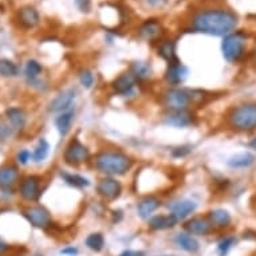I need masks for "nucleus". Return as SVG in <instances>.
<instances>
[{"mask_svg":"<svg viewBox=\"0 0 256 256\" xmlns=\"http://www.w3.org/2000/svg\"><path fill=\"white\" fill-rule=\"evenodd\" d=\"M238 26V16L224 8H211L200 11L192 19V27L197 33L212 37H227Z\"/></svg>","mask_w":256,"mask_h":256,"instance_id":"nucleus-1","label":"nucleus"},{"mask_svg":"<svg viewBox=\"0 0 256 256\" xmlns=\"http://www.w3.org/2000/svg\"><path fill=\"white\" fill-rule=\"evenodd\" d=\"M94 165L106 176H122L130 171L133 161L121 150H102L95 156Z\"/></svg>","mask_w":256,"mask_h":256,"instance_id":"nucleus-2","label":"nucleus"},{"mask_svg":"<svg viewBox=\"0 0 256 256\" xmlns=\"http://www.w3.org/2000/svg\"><path fill=\"white\" fill-rule=\"evenodd\" d=\"M228 125L238 131L256 129V102L240 103L228 114Z\"/></svg>","mask_w":256,"mask_h":256,"instance_id":"nucleus-3","label":"nucleus"},{"mask_svg":"<svg viewBox=\"0 0 256 256\" xmlns=\"http://www.w3.org/2000/svg\"><path fill=\"white\" fill-rule=\"evenodd\" d=\"M201 97V93L186 88H169L163 94V103L171 112L188 110L191 105L196 103V98Z\"/></svg>","mask_w":256,"mask_h":256,"instance_id":"nucleus-4","label":"nucleus"},{"mask_svg":"<svg viewBox=\"0 0 256 256\" xmlns=\"http://www.w3.org/2000/svg\"><path fill=\"white\" fill-rule=\"evenodd\" d=\"M224 59L229 63H236L246 52V35L242 33H231L224 37L221 42Z\"/></svg>","mask_w":256,"mask_h":256,"instance_id":"nucleus-5","label":"nucleus"},{"mask_svg":"<svg viewBox=\"0 0 256 256\" xmlns=\"http://www.w3.org/2000/svg\"><path fill=\"white\" fill-rule=\"evenodd\" d=\"M88 157H90V150L78 138L71 140L69 145L66 146L65 153H63L65 163L71 165V167H77V165L86 163Z\"/></svg>","mask_w":256,"mask_h":256,"instance_id":"nucleus-6","label":"nucleus"},{"mask_svg":"<svg viewBox=\"0 0 256 256\" xmlns=\"http://www.w3.org/2000/svg\"><path fill=\"white\" fill-rule=\"evenodd\" d=\"M26 219L37 228H47L51 225V216L42 207H30L24 211Z\"/></svg>","mask_w":256,"mask_h":256,"instance_id":"nucleus-7","label":"nucleus"},{"mask_svg":"<svg viewBox=\"0 0 256 256\" xmlns=\"http://www.w3.org/2000/svg\"><path fill=\"white\" fill-rule=\"evenodd\" d=\"M75 99V90L67 88L65 91H62L52 99L48 105V112L50 113H63L70 110L71 105Z\"/></svg>","mask_w":256,"mask_h":256,"instance_id":"nucleus-8","label":"nucleus"},{"mask_svg":"<svg viewBox=\"0 0 256 256\" xmlns=\"http://www.w3.org/2000/svg\"><path fill=\"white\" fill-rule=\"evenodd\" d=\"M97 192L98 195L102 196L103 199L114 200V199H117L118 196L121 195L122 186L120 181H117L112 177H106V178H102L101 181L98 182Z\"/></svg>","mask_w":256,"mask_h":256,"instance_id":"nucleus-9","label":"nucleus"},{"mask_svg":"<svg viewBox=\"0 0 256 256\" xmlns=\"http://www.w3.org/2000/svg\"><path fill=\"white\" fill-rule=\"evenodd\" d=\"M19 192H20V195H22V197H23L24 200H37L38 197H39V195H41V181H39V177H26L23 181L20 182Z\"/></svg>","mask_w":256,"mask_h":256,"instance_id":"nucleus-10","label":"nucleus"},{"mask_svg":"<svg viewBox=\"0 0 256 256\" xmlns=\"http://www.w3.org/2000/svg\"><path fill=\"white\" fill-rule=\"evenodd\" d=\"M195 122V116L189 110H176L169 112L165 116V124L174 128H186Z\"/></svg>","mask_w":256,"mask_h":256,"instance_id":"nucleus-11","label":"nucleus"},{"mask_svg":"<svg viewBox=\"0 0 256 256\" xmlns=\"http://www.w3.org/2000/svg\"><path fill=\"white\" fill-rule=\"evenodd\" d=\"M186 78H188V69L185 66L181 65L178 61L169 63L168 70L165 73V80L169 85H173V86L181 85L185 82Z\"/></svg>","mask_w":256,"mask_h":256,"instance_id":"nucleus-12","label":"nucleus"},{"mask_svg":"<svg viewBox=\"0 0 256 256\" xmlns=\"http://www.w3.org/2000/svg\"><path fill=\"white\" fill-rule=\"evenodd\" d=\"M135 82L137 81L131 77L130 73H125V74H121L120 77H117L114 82H113V88L118 95H122V97H126L129 94L133 93L134 90Z\"/></svg>","mask_w":256,"mask_h":256,"instance_id":"nucleus-13","label":"nucleus"},{"mask_svg":"<svg viewBox=\"0 0 256 256\" xmlns=\"http://www.w3.org/2000/svg\"><path fill=\"white\" fill-rule=\"evenodd\" d=\"M169 208H171V214L176 217L177 221H181L195 212L196 203L192 200H180L169 205Z\"/></svg>","mask_w":256,"mask_h":256,"instance_id":"nucleus-14","label":"nucleus"},{"mask_svg":"<svg viewBox=\"0 0 256 256\" xmlns=\"http://www.w3.org/2000/svg\"><path fill=\"white\" fill-rule=\"evenodd\" d=\"M185 229L191 235L205 236V235H208L211 232L212 224H211L210 220L204 219V217H195V219L189 220L185 224Z\"/></svg>","mask_w":256,"mask_h":256,"instance_id":"nucleus-15","label":"nucleus"},{"mask_svg":"<svg viewBox=\"0 0 256 256\" xmlns=\"http://www.w3.org/2000/svg\"><path fill=\"white\" fill-rule=\"evenodd\" d=\"M161 31H163L161 24L156 19H150V20H146L145 23H142V26L138 30V35L145 41H154L161 35Z\"/></svg>","mask_w":256,"mask_h":256,"instance_id":"nucleus-16","label":"nucleus"},{"mask_svg":"<svg viewBox=\"0 0 256 256\" xmlns=\"http://www.w3.org/2000/svg\"><path fill=\"white\" fill-rule=\"evenodd\" d=\"M254 163H255V156L250 152H242V153L235 154L227 161L229 168L232 169H247L252 167Z\"/></svg>","mask_w":256,"mask_h":256,"instance_id":"nucleus-17","label":"nucleus"},{"mask_svg":"<svg viewBox=\"0 0 256 256\" xmlns=\"http://www.w3.org/2000/svg\"><path fill=\"white\" fill-rule=\"evenodd\" d=\"M161 205V201L154 197V196H148L138 203V207H137V211H138V214H140L142 219H149V216L153 213L154 211H157Z\"/></svg>","mask_w":256,"mask_h":256,"instance_id":"nucleus-18","label":"nucleus"},{"mask_svg":"<svg viewBox=\"0 0 256 256\" xmlns=\"http://www.w3.org/2000/svg\"><path fill=\"white\" fill-rule=\"evenodd\" d=\"M19 22L23 24L24 27L33 28L39 23V14L31 5L23 7L19 11Z\"/></svg>","mask_w":256,"mask_h":256,"instance_id":"nucleus-19","label":"nucleus"},{"mask_svg":"<svg viewBox=\"0 0 256 256\" xmlns=\"http://www.w3.org/2000/svg\"><path fill=\"white\" fill-rule=\"evenodd\" d=\"M210 221L212 225L217 227V228H225V227H228L229 224H231L232 217H231V213L227 210L217 208V210H213L210 212Z\"/></svg>","mask_w":256,"mask_h":256,"instance_id":"nucleus-20","label":"nucleus"},{"mask_svg":"<svg viewBox=\"0 0 256 256\" xmlns=\"http://www.w3.org/2000/svg\"><path fill=\"white\" fill-rule=\"evenodd\" d=\"M7 118L9 121V126L14 129V130H22L26 125V113L22 110V109H18V107H11L7 112Z\"/></svg>","mask_w":256,"mask_h":256,"instance_id":"nucleus-21","label":"nucleus"},{"mask_svg":"<svg viewBox=\"0 0 256 256\" xmlns=\"http://www.w3.org/2000/svg\"><path fill=\"white\" fill-rule=\"evenodd\" d=\"M177 224L176 217L173 214H157L149 220V227L152 229L160 231V229L172 228Z\"/></svg>","mask_w":256,"mask_h":256,"instance_id":"nucleus-22","label":"nucleus"},{"mask_svg":"<svg viewBox=\"0 0 256 256\" xmlns=\"http://www.w3.org/2000/svg\"><path fill=\"white\" fill-rule=\"evenodd\" d=\"M130 74L135 81L144 82V81L150 80L152 69H150V65H148L146 62H133L130 66Z\"/></svg>","mask_w":256,"mask_h":256,"instance_id":"nucleus-23","label":"nucleus"},{"mask_svg":"<svg viewBox=\"0 0 256 256\" xmlns=\"http://www.w3.org/2000/svg\"><path fill=\"white\" fill-rule=\"evenodd\" d=\"M174 242L178 247L184 250V251L188 252H196L199 250V242L196 240L191 233H185V232H180L177 233L176 238H174Z\"/></svg>","mask_w":256,"mask_h":256,"instance_id":"nucleus-24","label":"nucleus"},{"mask_svg":"<svg viewBox=\"0 0 256 256\" xmlns=\"http://www.w3.org/2000/svg\"><path fill=\"white\" fill-rule=\"evenodd\" d=\"M74 116H75L74 110H67V112L61 113L59 116L56 117V120H55L56 130L59 131V134H61L62 137H65V135L69 133V130H70L71 122H73Z\"/></svg>","mask_w":256,"mask_h":256,"instance_id":"nucleus-25","label":"nucleus"},{"mask_svg":"<svg viewBox=\"0 0 256 256\" xmlns=\"http://www.w3.org/2000/svg\"><path fill=\"white\" fill-rule=\"evenodd\" d=\"M18 169L15 167H1L0 168V186L1 188H9L11 185H14L16 180H18Z\"/></svg>","mask_w":256,"mask_h":256,"instance_id":"nucleus-26","label":"nucleus"},{"mask_svg":"<svg viewBox=\"0 0 256 256\" xmlns=\"http://www.w3.org/2000/svg\"><path fill=\"white\" fill-rule=\"evenodd\" d=\"M159 55L164 58L165 61H168L169 63L176 62V50H174V43L172 41H165L161 43V46L159 48Z\"/></svg>","mask_w":256,"mask_h":256,"instance_id":"nucleus-27","label":"nucleus"},{"mask_svg":"<svg viewBox=\"0 0 256 256\" xmlns=\"http://www.w3.org/2000/svg\"><path fill=\"white\" fill-rule=\"evenodd\" d=\"M62 178L65 180L69 185L74 186V188H85V186L90 185V182L86 177L81 176V174H74V173H61Z\"/></svg>","mask_w":256,"mask_h":256,"instance_id":"nucleus-28","label":"nucleus"},{"mask_svg":"<svg viewBox=\"0 0 256 256\" xmlns=\"http://www.w3.org/2000/svg\"><path fill=\"white\" fill-rule=\"evenodd\" d=\"M18 74V67L14 62L8 61V59H0V75L4 78L9 77H15Z\"/></svg>","mask_w":256,"mask_h":256,"instance_id":"nucleus-29","label":"nucleus"},{"mask_svg":"<svg viewBox=\"0 0 256 256\" xmlns=\"http://www.w3.org/2000/svg\"><path fill=\"white\" fill-rule=\"evenodd\" d=\"M86 246L93 251H101L105 246V239L101 233H91L86 239Z\"/></svg>","mask_w":256,"mask_h":256,"instance_id":"nucleus-30","label":"nucleus"},{"mask_svg":"<svg viewBox=\"0 0 256 256\" xmlns=\"http://www.w3.org/2000/svg\"><path fill=\"white\" fill-rule=\"evenodd\" d=\"M48 150H50V145L46 140H41L39 144H38L37 149L34 152L33 157L35 163H42L43 160H46V157L48 156Z\"/></svg>","mask_w":256,"mask_h":256,"instance_id":"nucleus-31","label":"nucleus"},{"mask_svg":"<svg viewBox=\"0 0 256 256\" xmlns=\"http://www.w3.org/2000/svg\"><path fill=\"white\" fill-rule=\"evenodd\" d=\"M42 73V66L41 63L37 61H28L27 65H26V75H27V78L30 82H33L35 81L41 75Z\"/></svg>","mask_w":256,"mask_h":256,"instance_id":"nucleus-32","label":"nucleus"},{"mask_svg":"<svg viewBox=\"0 0 256 256\" xmlns=\"http://www.w3.org/2000/svg\"><path fill=\"white\" fill-rule=\"evenodd\" d=\"M235 243H236V240H235V238H232V236L224 238L223 240L219 243V246H217V251H219L220 255L221 256L227 255V254L229 252V250L235 246Z\"/></svg>","mask_w":256,"mask_h":256,"instance_id":"nucleus-33","label":"nucleus"},{"mask_svg":"<svg viewBox=\"0 0 256 256\" xmlns=\"http://www.w3.org/2000/svg\"><path fill=\"white\" fill-rule=\"evenodd\" d=\"M81 85L86 88H90L94 85V75L90 70H82L80 73Z\"/></svg>","mask_w":256,"mask_h":256,"instance_id":"nucleus-34","label":"nucleus"},{"mask_svg":"<svg viewBox=\"0 0 256 256\" xmlns=\"http://www.w3.org/2000/svg\"><path fill=\"white\" fill-rule=\"evenodd\" d=\"M14 129L9 125H4V124H0V144H3L4 141H7L12 134Z\"/></svg>","mask_w":256,"mask_h":256,"instance_id":"nucleus-35","label":"nucleus"},{"mask_svg":"<svg viewBox=\"0 0 256 256\" xmlns=\"http://www.w3.org/2000/svg\"><path fill=\"white\" fill-rule=\"evenodd\" d=\"M16 159H18L19 164H22V165H26V164H27L30 160H31V153H30V152H28V150H26V149L20 150V152L18 153V157H16Z\"/></svg>","mask_w":256,"mask_h":256,"instance_id":"nucleus-36","label":"nucleus"},{"mask_svg":"<svg viewBox=\"0 0 256 256\" xmlns=\"http://www.w3.org/2000/svg\"><path fill=\"white\" fill-rule=\"evenodd\" d=\"M191 152V148L189 146H181V148H176V149L173 150V156L174 157H184V156H186V154Z\"/></svg>","mask_w":256,"mask_h":256,"instance_id":"nucleus-37","label":"nucleus"},{"mask_svg":"<svg viewBox=\"0 0 256 256\" xmlns=\"http://www.w3.org/2000/svg\"><path fill=\"white\" fill-rule=\"evenodd\" d=\"M75 3L81 11H88V8H90V0H77Z\"/></svg>","mask_w":256,"mask_h":256,"instance_id":"nucleus-38","label":"nucleus"},{"mask_svg":"<svg viewBox=\"0 0 256 256\" xmlns=\"http://www.w3.org/2000/svg\"><path fill=\"white\" fill-rule=\"evenodd\" d=\"M62 254L63 255H70V256H74L78 254V250L74 247H69V248H65V250H62Z\"/></svg>","mask_w":256,"mask_h":256,"instance_id":"nucleus-39","label":"nucleus"},{"mask_svg":"<svg viewBox=\"0 0 256 256\" xmlns=\"http://www.w3.org/2000/svg\"><path fill=\"white\" fill-rule=\"evenodd\" d=\"M120 256H145V254L141 251H124Z\"/></svg>","mask_w":256,"mask_h":256,"instance_id":"nucleus-40","label":"nucleus"},{"mask_svg":"<svg viewBox=\"0 0 256 256\" xmlns=\"http://www.w3.org/2000/svg\"><path fill=\"white\" fill-rule=\"evenodd\" d=\"M146 1H148V4L152 5V7H157V5L165 3L167 0H146Z\"/></svg>","mask_w":256,"mask_h":256,"instance_id":"nucleus-41","label":"nucleus"},{"mask_svg":"<svg viewBox=\"0 0 256 256\" xmlns=\"http://www.w3.org/2000/svg\"><path fill=\"white\" fill-rule=\"evenodd\" d=\"M7 248H8V246H7L1 239H0V254H3L4 251H7Z\"/></svg>","mask_w":256,"mask_h":256,"instance_id":"nucleus-42","label":"nucleus"},{"mask_svg":"<svg viewBox=\"0 0 256 256\" xmlns=\"http://www.w3.org/2000/svg\"><path fill=\"white\" fill-rule=\"evenodd\" d=\"M250 148L256 152V137H254V138L251 140V142H250Z\"/></svg>","mask_w":256,"mask_h":256,"instance_id":"nucleus-43","label":"nucleus"},{"mask_svg":"<svg viewBox=\"0 0 256 256\" xmlns=\"http://www.w3.org/2000/svg\"><path fill=\"white\" fill-rule=\"evenodd\" d=\"M163 256H174V255H163Z\"/></svg>","mask_w":256,"mask_h":256,"instance_id":"nucleus-44","label":"nucleus"}]
</instances>
